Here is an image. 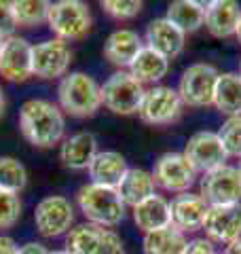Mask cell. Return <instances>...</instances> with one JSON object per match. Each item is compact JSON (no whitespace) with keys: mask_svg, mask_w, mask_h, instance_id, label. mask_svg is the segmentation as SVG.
I'll return each mask as SVG.
<instances>
[{"mask_svg":"<svg viewBox=\"0 0 241 254\" xmlns=\"http://www.w3.org/2000/svg\"><path fill=\"white\" fill-rule=\"evenodd\" d=\"M155 189H157V182L152 178V172H146L142 168H129L123 180H120V185L117 187L123 203L131 205V208H135L138 203L146 201L148 197L155 195Z\"/></svg>","mask_w":241,"mask_h":254,"instance_id":"cell-23","label":"cell"},{"mask_svg":"<svg viewBox=\"0 0 241 254\" xmlns=\"http://www.w3.org/2000/svg\"><path fill=\"white\" fill-rule=\"evenodd\" d=\"M49 6L51 2H47V0H15L11 2L17 28H34L45 23L49 17Z\"/></svg>","mask_w":241,"mask_h":254,"instance_id":"cell-28","label":"cell"},{"mask_svg":"<svg viewBox=\"0 0 241 254\" xmlns=\"http://www.w3.org/2000/svg\"><path fill=\"white\" fill-rule=\"evenodd\" d=\"M21 216V199L17 193L0 189V229H11Z\"/></svg>","mask_w":241,"mask_h":254,"instance_id":"cell-31","label":"cell"},{"mask_svg":"<svg viewBox=\"0 0 241 254\" xmlns=\"http://www.w3.org/2000/svg\"><path fill=\"white\" fill-rule=\"evenodd\" d=\"M199 195L207 205L241 203V168L224 163L203 174L199 182Z\"/></svg>","mask_w":241,"mask_h":254,"instance_id":"cell-8","label":"cell"},{"mask_svg":"<svg viewBox=\"0 0 241 254\" xmlns=\"http://www.w3.org/2000/svg\"><path fill=\"white\" fill-rule=\"evenodd\" d=\"M207 210H210V205L199 193L188 190V193L176 195V199L172 201V227L182 233L199 231V229H203Z\"/></svg>","mask_w":241,"mask_h":254,"instance_id":"cell-17","label":"cell"},{"mask_svg":"<svg viewBox=\"0 0 241 254\" xmlns=\"http://www.w3.org/2000/svg\"><path fill=\"white\" fill-rule=\"evenodd\" d=\"M72 64V49L68 43L51 38L38 45H32V76L45 78H63Z\"/></svg>","mask_w":241,"mask_h":254,"instance_id":"cell-12","label":"cell"},{"mask_svg":"<svg viewBox=\"0 0 241 254\" xmlns=\"http://www.w3.org/2000/svg\"><path fill=\"white\" fill-rule=\"evenodd\" d=\"M184 254H218V252H216V246L207 237H195V240L186 244Z\"/></svg>","mask_w":241,"mask_h":254,"instance_id":"cell-34","label":"cell"},{"mask_svg":"<svg viewBox=\"0 0 241 254\" xmlns=\"http://www.w3.org/2000/svg\"><path fill=\"white\" fill-rule=\"evenodd\" d=\"M28 185V172L23 163L13 157H2L0 159V189L17 193L23 190Z\"/></svg>","mask_w":241,"mask_h":254,"instance_id":"cell-29","label":"cell"},{"mask_svg":"<svg viewBox=\"0 0 241 254\" xmlns=\"http://www.w3.org/2000/svg\"><path fill=\"white\" fill-rule=\"evenodd\" d=\"M2 45H4V38L0 36V51H2Z\"/></svg>","mask_w":241,"mask_h":254,"instance_id":"cell-41","label":"cell"},{"mask_svg":"<svg viewBox=\"0 0 241 254\" xmlns=\"http://www.w3.org/2000/svg\"><path fill=\"white\" fill-rule=\"evenodd\" d=\"M186 237L176 227H165L159 231L144 233L142 240V250L144 254H184L186 248Z\"/></svg>","mask_w":241,"mask_h":254,"instance_id":"cell-26","label":"cell"},{"mask_svg":"<svg viewBox=\"0 0 241 254\" xmlns=\"http://www.w3.org/2000/svg\"><path fill=\"white\" fill-rule=\"evenodd\" d=\"M182 100L178 95V89L165 85H155L152 89H146V95L140 106V119L148 125H172L182 117Z\"/></svg>","mask_w":241,"mask_h":254,"instance_id":"cell-9","label":"cell"},{"mask_svg":"<svg viewBox=\"0 0 241 254\" xmlns=\"http://www.w3.org/2000/svg\"><path fill=\"white\" fill-rule=\"evenodd\" d=\"M203 231L212 244L229 246L241 237V203L210 205Z\"/></svg>","mask_w":241,"mask_h":254,"instance_id":"cell-14","label":"cell"},{"mask_svg":"<svg viewBox=\"0 0 241 254\" xmlns=\"http://www.w3.org/2000/svg\"><path fill=\"white\" fill-rule=\"evenodd\" d=\"M74 222V205L63 195H49L40 199L34 210L36 231L43 237L66 235Z\"/></svg>","mask_w":241,"mask_h":254,"instance_id":"cell-10","label":"cell"},{"mask_svg":"<svg viewBox=\"0 0 241 254\" xmlns=\"http://www.w3.org/2000/svg\"><path fill=\"white\" fill-rule=\"evenodd\" d=\"M127 170L129 168H127V161L120 153H117V150H100L87 172H89V178L93 185L117 189L127 174Z\"/></svg>","mask_w":241,"mask_h":254,"instance_id":"cell-21","label":"cell"},{"mask_svg":"<svg viewBox=\"0 0 241 254\" xmlns=\"http://www.w3.org/2000/svg\"><path fill=\"white\" fill-rule=\"evenodd\" d=\"M237 74H239V76H241V62H239V72H237Z\"/></svg>","mask_w":241,"mask_h":254,"instance_id":"cell-42","label":"cell"},{"mask_svg":"<svg viewBox=\"0 0 241 254\" xmlns=\"http://www.w3.org/2000/svg\"><path fill=\"white\" fill-rule=\"evenodd\" d=\"M100 89H102V104L110 113L120 117L138 115L142 100L146 95V87L129 70H119V72L110 74L104 81V85H100Z\"/></svg>","mask_w":241,"mask_h":254,"instance_id":"cell-4","label":"cell"},{"mask_svg":"<svg viewBox=\"0 0 241 254\" xmlns=\"http://www.w3.org/2000/svg\"><path fill=\"white\" fill-rule=\"evenodd\" d=\"M76 205L91 225H98L104 229L117 227L125 218V208H127L117 189L93 185V182H87V185L78 189Z\"/></svg>","mask_w":241,"mask_h":254,"instance_id":"cell-2","label":"cell"},{"mask_svg":"<svg viewBox=\"0 0 241 254\" xmlns=\"http://www.w3.org/2000/svg\"><path fill=\"white\" fill-rule=\"evenodd\" d=\"M47 26L58 36V41L74 43L89 34L91 30V11L89 4L80 0H60L51 2Z\"/></svg>","mask_w":241,"mask_h":254,"instance_id":"cell-5","label":"cell"},{"mask_svg":"<svg viewBox=\"0 0 241 254\" xmlns=\"http://www.w3.org/2000/svg\"><path fill=\"white\" fill-rule=\"evenodd\" d=\"M142 49H144L142 36L129 28L115 30L104 43V55L117 68H129Z\"/></svg>","mask_w":241,"mask_h":254,"instance_id":"cell-19","label":"cell"},{"mask_svg":"<svg viewBox=\"0 0 241 254\" xmlns=\"http://www.w3.org/2000/svg\"><path fill=\"white\" fill-rule=\"evenodd\" d=\"M63 250L70 254H125V246L120 235L112 229L83 222L66 233Z\"/></svg>","mask_w":241,"mask_h":254,"instance_id":"cell-6","label":"cell"},{"mask_svg":"<svg viewBox=\"0 0 241 254\" xmlns=\"http://www.w3.org/2000/svg\"><path fill=\"white\" fill-rule=\"evenodd\" d=\"M0 76L11 83H23L32 76V45L21 36L4 38L0 51Z\"/></svg>","mask_w":241,"mask_h":254,"instance_id":"cell-15","label":"cell"},{"mask_svg":"<svg viewBox=\"0 0 241 254\" xmlns=\"http://www.w3.org/2000/svg\"><path fill=\"white\" fill-rule=\"evenodd\" d=\"M142 6L140 0H102L104 13L115 19H133L135 15H140Z\"/></svg>","mask_w":241,"mask_h":254,"instance_id":"cell-32","label":"cell"},{"mask_svg":"<svg viewBox=\"0 0 241 254\" xmlns=\"http://www.w3.org/2000/svg\"><path fill=\"white\" fill-rule=\"evenodd\" d=\"M144 41H146L148 49L161 53L167 60H172V58H178V55L184 51L186 34H184L180 28H176L170 19L157 17L146 26Z\"/></svg>","mask_w":241,"mask_h":254,"instance_id":"cell-16","label":"cell"},{"mask_svg":"<svg viewBox=\"0 0 241 254\" xmlns=\"http://www.w3.org/2000/svg\"><path fill=\"white\" fill-rule=\"evenodd\" d=\"M15 30H17V23H15L11 2H2V0H0V36L11 38Z\"/></svg>","mask_w":241,"mask_h":254,"instance_id":"cell-33","label":"cell"},{"mask_svg":"<svg viewBox=\"0 0 241 254\" xmlns=\"http://www.w3.org/2000/svg\"><path fill=\"white\" fill-rule=\"evenodd\" d=\"M19 129L32 146L51 148L63 140L66 119L58 104L49 100H28L19 110Z\"/></svg>","mask_w":241,"mask_h":254,"instance_id":"cell-1","label":"cell"},{"mask_svg":"<svg viewBox=\"0 0 241 254\" xmlns=\"http://www.w3.org/2000/svg\"><path fill=\"white\" fill-rule=\"evenodd\" d=\"M98 138L91 131H78L61 142L60 159L68 170H89L91 161L98 155Z\"/></svg>","mask_w":241,"mask_h":254,"instance_id":"cell-20","label":"cell"},{"mask_svg":"<svg viewBox=\"0 0 241 254\" xmlns=\"http://www.w3.org/2000/svg\"><path fill=\"white\" fill-rule=\"evenodd\" d=\"M222 254H241V237H239V240H235L233 244H229L227 250H224Z\"/></svg>","mask_w":241,"mask_h":254,"instance_id":"cell-37","label":"cell"},{"mask_svg":"<svg viewBox=\"0 0 241 254\" xmlns=\"http://www.w3.org/2000/svg\"><path fill=\"white\" fill-rule=\"evenodd\" d=\"M4 108H6V98H4V91H2V87H0V117L4 115Z\"/></svg>","mask_w":241,"mask_h":254,"instance_id":"cell-38","label":"cell"},{"mask_svg":"<svg viewBox=\"0 0 241 254\" xmlns=\"http://www.w3.org/2000/svg\"><path fill=\"white\" fill-rule=\"evenodd\" d=\"M129 72L142 85H157L161 78H165L167 72H170V60L144 45V49L138 53V58L129 66Z\"/></svg>","mask_w":241,"mask_h":254,"instance_id":"cell-24","label":"cell"},{"mask_svg":"<svg viewBox=\"0 0 241 254\" xmlns=\"http://www.w3.org/2000/svg\"><path fill=\"white\" fill-rule=\"evenodd\" d=\"M19 254H51V250L38 242H30V244L19 246Z\"/></svg>","mask_w":241,"mask_h":254,"instance_id":"cell-36","label":"cell"},{"mask_svg":"<svg viewBox=\"0 0 241 254\" xmlns=\"http://www.w3.org/2000/svg\"><path fill=\"white\" fill-rule=\"evenodd\" d=\"M235 36H237V41L241 45V21H239V26H237V32H235Z\"/></svg>","mask_w":241,"mask_h":254,"instance_id":"cell-39","label":"cell"},{"mask_svg":"<svg viewBox=\"0 0 241 254\" xmlns=\"http://www.w3.org/2000/svg\"><path fill=\"white\" fill-rule=\"evenodd\" d=\"M152 178H155L157 187L167 190V193L182 195L188 193L190 187L195 185L197 172L182 153H165L155 161Z\"/></svg>","mask_w":241,"mask_h":254,"instance_id":"cell-11","label":"cell"},{"mask_svg":"<svg viewBox=\"0 0 241 254\" xmlns=\"http://www.w3.org/2000/svg\"><path fill=\"white\" fill-rule=\"evenodd\" d=\"M51 254H70V252H66V250H51Z\"/></svg>","mask_w":241,"mask_h":254,"instance_id":"cell-40","label":"cell"},{"mask_svg":"<svg viewBox=\"0 0 241 254\" xmlns=\"http://www.w3.org/2000/svg\"><path fill=\"white\" fill-rule=\"evenodd\" d=\"M220 72L216 70L212 64L199 62L190 64L184 70L178 83V95L184 106L190 108H205L214 104V93L216 85H218Z\"/></svg>","mask_w":241,"mask_h":254,"instance_id":"cell-7","label":"cell"},{"mask_svg":"<svg viewBox=\"0 0 241 254\" xmlns=\"http://www.w3.org/2000/svg\"><path fill=\"white\" fill-rule=\"evenodd\" d=\"M241 21V6L235 0H212L205 4V23L207 32L214 38L235 36Z\"/></svg>","mask_w":241,"mask_h":254,"instance_id":"cell-18","label":"cell"},{"mask_svg":"<svg viewBox=\"0 0 241 254\" xmlns=\"http://www.w3.org/2000/svg\"><path fill=\"white\" fill-rule=\"evenodd\" d=\"M214 106L227 117L241 115V76L235 72H224L218 76L214 93Z\"/></svg>","mask_w":241,"mask_h":254,"instance_id":"cell-27","label":"cell"},{"mask_svg":"<svg viewBox=\"0 0 241 254\" xmlns=\"http://www.w3.org/2000/svg\"><path fill=\"white\" fill-rule=\"evenodd\" d=\"M165 19H170L184 34H190L205 23V4L197 0H176L167 6Z\"/></svg>","mask_w":241,"mask_h":254,"instance_id":"cell-25","label":"cell"},{"mask_svg":"<svg viewBox=\"0 0 241 254\" xmlns=\"http://www.w3.org/2000/svg\"><path fill=\"white\" fill-rule=\"evenodd\" d=\"M218 138L229 157H241V115L229 117L222 123L218 129Z\"/></svg>","mask_w":241,"mask_h":254,"instance_id":"cell-30","label":"cell"},{"mask_svg":"<svg viewBox=\"0 0 241 254\" xmlns=\"http://www.w3.org/2000/svg\"><path fill=\"white\" fill-rule=\"evenodd\" d=\"M182 155L188 159V163L195 168V172H201V174H207L216 168H220L229 157L218 138V131H207V129L192 133L186 142V146H184Z\"/></svg>","mask_w":241,"mask_h":254,"instance_id":"cell-13","label":"cell"},{"mask_svg":"<svg viewBox=\"0 0 241 254\" xmlns=\"http://www.w3.org/2000/svg\"><path fill=\"white\" fill-rule=\"evenodd\" d=\"M0 254H19L17 242L9 235H0Z\"/></svg>","mask_w":241,"mask_h":254,"instance_id":"cell-35","label":"cell"},{"mask_svg":"<svg viewBox=\"0 0 241 254\" xmlns=\"http://www.w3.org/2000/svg\"><path fill=\"white\" fill-rule=\"evenodd\" d=\"M60 108L70 117H93L102 106V89L87 72H70L58 85Z\"/></svg>","mask_w":241,"mask_h":254,"instance_id":"cell-3","label":"cell"},{"mask_svg":"<svg viewBox=\"0 0 241 254\" xmlns=\"http://www.w3.org/2000/svg\"><path fill=\"white\" fill-rule=\"evenodd\" d=\"M133 222L144 233L159 231L172 225V203L163 195H152L133 208Z\"/></svg>","mask_w":241,"mask_h":254,"instance_id":"cell-22","label":"cell"}]
</instances>
